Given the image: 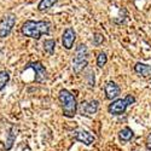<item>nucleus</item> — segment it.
<instances>
[{"label": "nucleus", "instance_id": "7ed1b4c3", "mask_svg": "<svg viewBox=\"0 0 151 151\" xmlns=\"http://www.w3.org/2000/svg\"><path fill=\"white\" fill-rule=\"evenodd\" d=\"M88 64V48L86 45L81 44L78 46L75 56L73 58V70L75 74H79L83 70V68Z\"/></svg>", "mask_w": 151, "mask_h": 151}, {"label": "nucleus", "instance_id": "a211bd4d", "mask_svg": "<svg viewBox=\"0 0 151 151\" xmlns=\"http://www.w3.org/2000/svg\"><path fill=\"white\" fill-rule=\"evenodd\" d=\"M103 41H104L103 35H100V34H96V35H94V40H93L94 45H100Z\"/></svg>", "mask_w": 151, "mask_h": 151}, {"label": "nucleus", "instance_id": "f257e3e1", "mask_svg": "<svg viewBox=\"0 0 151 151\" xmlns=\"http://www.w3.org/2000/svg\"><path fill=\"white\" fill-rule=\"evenodd\" d=\"M22 33L33 39H40L41 35L50 33V23L46 21H27L22 27Z\"/></svg>", "mask_w": 151, "mask_h": 151}, {"label": "nucleus", "instance_id": "9b49d317", "mask_svg": "<svg viewBox=\"0 0 151 151\" xmlns=\"http://www.w3.org/2000/svg\"><path fill=\"white\" fill-rule=\"evenodd\" d=\"M134 71L143 78H149L151 76V65L144 64V63H137L134 65Z\"/></svg>", "mask_w": 151, "mask_h": 151}, {"label": "nucleus", "instance_id": "dca6fc26", "mask_svg": "<svg viewBox=\"0 0 151 151\" xmlns=\"http://www.w3.org/2000/svg\"><path fill=\"white\" fill-rule=\"evenodd\" d=\"M9 80H10V74L6 70L0 71V91H1L4 87L6 86V83L9 82Z\"/></svg>", "mask_w": 151, "mask_h": 151}, {"label": "nucleus", "instance_id": "2eb2a0df", "mask_svg": "<svg viewBox=\"0 0 151 151\" xmlns=\"http://www.w3.org/2000/svg\"><path fill=\"white\" fill-rule=\"evenodd\" d=\"M16 139V133H15V127H12L10 133H9V138L6 140V145H5V149L6 150H10L12 147V145H14V142Z\"/></svg>", "mask_w": 151, "mask_h": 151}, {"label": "nucleus", "instance_id": "1a4fd4ad", "mask_svg": "<svg viewBox=\"0 0 151 151\" xmlns=\"http://www.w3.org/2000/svg\"><path fill=\"white\" fill-rule=\"evenodd\" d=\"M75 39H76V33L73 28H67L63 33V36H62V44H63V47L67 48V50H71L73 46H74V42H75Z\"/></svg>", "mask_w": 151, "mask_h": 151}, {"label": "nucleus", "instance_id": "6e6552de", "mask_svg": "<svg viewBox=\"0 0 151 151\" xmlns=\"http://www.w3.org/2000/svg\"><path fill=\"white\" fill-rule=\"evenodd\" d=\"M27 68H28V69L30 68V69H33V70L35 71V81H36V82L41 83V82H44V81L46 80L47 73H46L45 67L41 64V63H39V62L30 63V64H29Z\"/></svg>", "mask_w": 151, "mask_h": 151}, {"label": "nucleus", "instance_id": "f8f14e48", "mask_svg": "<svg viewBox=\"0 0 151 151\" xmlns=\"http://www.w3.org/2000/svg\"><path fill=\"white\" fill-rule=\"evenodd\" d=\"M119 137H120V139H121L122 142L127 143V142H129L132 138L134 137V133H133V131H132L129 127H123V128L119 132Z\"/></svg>", "mask_w": 151, "mask_h": 151}, {"label": "nucleus", "instance_id": "f03ea898", "mask_svg": "<svg viewBox=\"0 0 151 151\" xmlns=\"http://www.w3.org/2000/svg\"><path fill=\"white\" fill-rule=\"evenodd\" d=\"M58 100H59L62 110H63V115L65 117L71 119L76 115V111H78L76 99H75V97L68 90H60L59 91Z\"/></svg>", "mask_w": 151, "mask_h": 151}, {"label": "nucleus", "instance_id": "9d476101", "mask_svg": "<svg viewBox=\"0 0 151 151\" xmlns=\"http://www.w3.org/2000/svg\"><path fill=\"white\" fill-rule=\"evenodd\" d=\"M104 92H105L106 99L114 100V99H116V98L120 96L121 88H120V87H119L114 81H109V82H106V85H105V87H104Z\"/></svg>", "mask_w": 151, "mask_h": 151}, {"label": "nucleus", "instance_id": "0eeeda50", "mask_svg": "<svg viewBox=\"0 0 151 151\" xmlns=\"http://www.w3.org/2000/svg\"><path fill=\"white\" fill-rule=\"evenodd\" d=\"M15 23H16L15 16H12V15L5 16L1 19V22H0V37H6L11 33L12 27L15 26Z\"/></svg>", "mask_w": 151, "mask_h": 151}, {"label": "nucleus", "instance_id": "f3484780", "mask_svg": "<svg viewBox=\"0 0 151 151\" xmlns=\"http://www.w3.org/2000/svg\"><path fill=\"white\" fill-rule=\"evenodd\" d=\"M108 62V56L105 52H100L98 56H97V65L99 68H103Z\"/></svg>", "mask_w": 151, "mask_h": 151}, {"label": "nucleus", "instance_id": "4468645a", "mask_svg": "<svg viewBox=\"0 0 151 151\" xmlns=\"http://www.w3.org/2000/svg\"><path fill=\"white\" fill-rule=\"evenodd\" d=\"M56 3H57V0H41L37 9L40 11H45V10H48L50 7H52Z\"/></svg>", "mask_w": 151, "mask_h": 151}, {"label": "nucleus", "instance_id": "423d86ee", "mask_svg": "<svg viewBox=\"0 0 151 151\" xmlns=\"http://www.w3.org/2000/svg\"><path fill=\"white\" fill-rule=\"evenodd\" d=\"M73 138L75 140L80 142V143H83L85 145H91L96 140V137L93 134H91L88 131L83 129V128H76L75 129L73 132Z\"/></svg>", "mask_w": 151, "mask_h": 151}, {"label": "nucleus", "instance_id": "20e7f679", "mask_svg": "<svg viewBox=\"0 0 151 151\" xmlns=\"http://www.w3.org/2000/svg\"><path fill=\"white\" fill-rule=\"evenodd\" d=\"M134 103H135V98L132 94H127L123 99L114 100V102L108 106V111L111 115H121V114H124L126 109L131 104H134Z\"/></svg>", "mask_w": 151, "mask_h": 151}, {"label": "nucleus", "instance_id": "6ab92c4d", "mask_svg": "<svg viewBox=\"0 0 151 151\" xmlns=\"http://www.w3.org/2000/svg\"><path fill=\"white\" fill-rule=\"evenodd\" d=\"M146 149L151 151V134L147 137V139H146Z\"/></svg>", "mask_w": 151, "mask_h": 151}, {"label": "nucleus", "instance_id": "ddd939ff", "mask_svg": "<svg viewBox=\"0 0 151 151\" xmlns=\"http://www.w3.org/2000/svg\"><path fill=\"white\" fill-rule=\"evenodd\" d=\"M55 47H56V41L53 39H48V40H45L44 41V50L51 56L53 55L55 52Z\"/></svg>", "mask_w": 151, "mask_h": 151}, {"label": "nucleus", "instance_id": "39448f33", "mask_svg": "<svg viewBox=\"0 0 151 151\" xmlns=\"http://www.w3.org/2000/svg\"><path fill=\"white\" fill-rule=\"evenodd\" d=\"M99 109V102L96 99L92 100H85L79 105V112L85 117H92L97 114Z\"/></svg>", "mask_w": 151, "mask_h": 151}]
</instances>
